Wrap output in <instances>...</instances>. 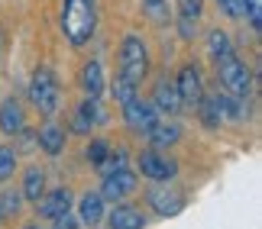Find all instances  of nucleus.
Wrapping results in <instances>:
<instances>
[{"label": "nucleus", "instance_id": "obj_8", "mask_svg": "<svg viewBox=\"0 0 262 229\" xmlns=\"http://www.w3.org/2000/svg\"><path fill=\"white\" fill-rule=\"evenodd\" d=\"M123 119H126V126L133 129V133L139 136H146L149 129H152L159 123V110L152 107V100H146V97H133V100H126L123 104Z\"/></svg>", "mask_w": 262, "mask_h": 229}, {"label": "nucleus", "instance_id": "obj_26", "mask_svg": "<svg viewBox=\"0 0 262 229\" xmlns=\"http://www.w3.org/2000/svg\"><path fill=\"white\" fill-rule=\"evenodd\" d=\"M239 13H246L253 33H259V29H262V0H239Z\"/></svg>", "mask_w": 262, "mask_h": 229}, {"label": "nucleus", "instance_id": "obj_17", "mask_svg": "<svg viewBox=\"0 0 262 229\" xmlns=\"http://www.w3.org/2000/svg\"><path fill=\"white\" fill-rule=\"evenodd\" d=\"M26 129V110L23 104L16 100V97H7L4 104H0V133L4 136H16Z\"/></svg>", "mask_w": 262, "mask_h": 229}, {"label": "nucleus", "instance_id": "obj_20", "mask_svg": "<svg viewBox=\"0 0 262 229\" xmlns=\"http://www.w3.org/2000/svg\"><path fill=\"white\" fill-rule=\"evenodd\" d=\"M104 87H107V81H104V68H100V62H88L81 68V91H84V97H104Z\"/></svg>", "mask_w": 262, "mask_h": 229}, {"label": "nucleus", "instance_id": "obj_7", "mask_svg": "<svg viewBox=\"0 0 262 229\" xmlns=\"http://www.w3.org/2000/svg\"><path fill=\"white\" fill-rule=\"evenodd\" d=\"M139 174L146 177V181H175V174H178V162L175 158H168L162 155L159 148H146L143 155H139Z\"/></svg>", "mask_w": 262, "mask_h": 229}, {"label": "nucleus", "instance_id": "obj_10", "mask_svg": "<svg viewBox=\"0 0 262 229\" xmlns=\"http://www.w3.org/2000/svg\"><path fill=\"white\" fill-rule=\"evenodd\" d=\"M175 87H178V97H181V107H198L201 97H204V78H201V68L198 65H185L175 78Z\"/></svg>", "mask_w": 262, "mask_h": 229}, {"label": "nucleus", "instance_id": "obj_2", "mask_svg": "<svg viewBox=\"0 0 262 229\" xmlns=\"http://www.w3.org/2000/svg\"><path fill=\"white\" fill-rule=\"evenodd\" d=\"M117 74L126 78V81H133L136 87L146 81V74H149V48L143 42V36H136V33L123 36L120 52H117Z\"/></svg>", "mask_w": 262, "mask_h": 229}, {"label": "nucleus", "instance_id": "obj_19", "mask_svg": "<svg viewBox=\"0 0 262 229\" xmlns=\"http://www.w3.org/2000/svg\"><path fill=\"white\" fill-rule=\"evenodd\" d=\"M19 194H23V200L36 203L39 197L46 194V171L39 165H29L26 174H23V187H19Z\"/></svg>", "mask_w": 262, "mask_h": 229}, {"label": "nucleus", "instance_id": "obj_9", "mask_svg": "<svg viewBox=\"0 0 262 229\" xmlns=\"http://www.w3.org/2000/svg\"><path fill=\"white\" fill-rule=\"evenodd\" d=\"M136 191V171H129V165L114 168V171H104V184H100V197L104 200H123Z\"/></svg>", "mask_w": 262, "mask_h": 229}, {"label": "nucleus", "instance_id": "obj_25", "mask_svg": "<svg viewBox=\"0 0 262 229\" xmlns=\"http://www.w3.org/2000/svg\"><path fill=\"white\" fill-rule=\"evenodd\" d=\"M110 148H114V145H110L107 139H91L84 155H88V162H91V165H97V168H100V165H104V158L110 155Z\"/></svg>", "mask_w": 262, "mask_h": 229}, {"label": "nucleus", "instance_id": "obj_16", "mask_svg": "<svg viewBox=\"0 0 262 229\" xmlns=\"http://www.w3.org/2000/svg\"><path fill=\"white\" fill-rule=\"evenodd\" d=\"M104 220L110 223V229H146L149 226L146 213L129 207V203H117L110 213H104Z\"/></svg>", "mask_w": 262, "mask_h": 229}, {"label": "nucleus", "instance_id": "obj_29", "mask_svg": "<svg viewBox=\"0 0 262 229\" xmlns=\"http://www.w3.org/2000/svg\"><path fill=\"white\" fill-rule=\"evenodd\" d=\"M55 223V229H81V223L75 220L72 213H65V216H58V220H52Z\"/></svg>", "mask_w": 262, "mask_h": 229}, {"label": "nucleus", "instance_id": "obj_15", "mask_svg": "<svg viewBox=\"0 0 262 229\" xmlns=\"http://www.w3.org/2000/svg\"><path fill=\"white\" fill-rule=\"evenodd\" d=\"M65 142H68V133H65V126H58L55 119H49V123H42V129L36 133V145L42 148L46 155H62L65 152Z\"/></svg>", "mask_w": 262, "mask_h": 229}, {"label": "nucleus", "instance_id": "obj_6", "mask_svg": "<svg viewBox=\"0 0 262 229\" xmlns=\"http://www.w3.org/2000/svg\"><path fill=\"white\" fill-rule=\"evenodd\" d=\"M104 123H107V110H104V104H100V97H84V100L72 110V126H68V133L88 136L94 126H104Z\"/></svg>", "mask_w": 262, "mask_h": 229}, {"label": "nucleus", "instance_id": "obj_28", "mask_svg": "<svg viewBox=\"0 0 262 229\" xmlns=\"http://www.w3.org/2000/svg\"><path fill=\"white\" fill-rule=\"evenodd\" d=\"M217 7L224 10V16H230V19L243 16V13H239V0H217Z\"/></svg>", "mask_w": 262, "mask_h": 229}, {"label": "nucleus", "instance_id": "obj_4", "mask_svg": "<svg viewBox=\"0 0 262 229\" xmlns=\"http://www.w3.org/2000/svg\"><path fill=\"white\" fill-rule=\"evenodd\" d=\"M217 81L224 84L227 94L239 97V100H249V94H253V71L246 68V62L236 52L217 62Z\"/></svg>", "mask_w": 262, "mask_h": 229}, {"label": "nucleus", "instance_id": "obj_12", "mask_svg": "<svg viewBox=\"0 0 262 229\" xmlns=\"http://www.w3.org/2000/svg\"><path fill=\"white\" fill-rule=\"evenodd\" d=\"M175 10H178V36L191 42L198 36V23H201V13H204V0H175Z\"/></svg>", "mask_w": 262, "mask_h": 229}, {"label": "nucleus", "instance_id": "obj_13", "mask_svg": "<svg viewBox=\"0 0 262 229\" xmlns=\"http://www.w3.org/2000/svg\"><path fill=\"white\" fill-rule=\"evenodd\" d=\"M152 107L165 116H175L181 110V97H178V87H175V78H159L156 87H152Z\"/></svg>", "mask_w": 262, "mask_h": 229}, {"label": "nucleus", "instance_id": "obj_24", "mask_svg": "<svg viewBox=\"0 0 262 229\" xmlns=\"http://www.w3.org/2000/svg\"><path fill=\"white\" fill-rule=\"evenodd\" d=\"M23 194L16 191V187H10V191L0 194V216H16L19 210H23Z\"/></svg>", "mask_w": 262, "mask_h": 229}, {"label": "nucleus", "instance_id": "obj_30", "mask_svg": "<svg viewBox=\"0 0 262 229\" xmlns=\"http://www.w3.org/2000/svg\"><path fill=\"white\" fill-rule=\"evenodd\" d=\"M23 229H39V226H36V223H26V226H23Z\"/></svg>", "mask_w": 262, "mask_h": 229}, {"label": "nucleus", "instance_id": "obj_23", "mask_svg": "<svg viewBox=\"0 0 262 229\" xmlns=\"http://www.w3.org/2000/svg\"><path fill=\"white\" fill-rule=\"evenodd\" d=\"M136 91H139V87L133 84V81H126V78H114V81H110V94H114V100L120 104V107H123L126 100H133V97H136Z\"/></svg>", "mask_w": 262, "mask_h": 229}, {"label": "nucleus", "instance_id": "obj_14", "mask_svg": "<svg viewBox=\"0 0 262 229\" xmlns=\"http://www.w3.org/2000/svg\"><path fill=\"white\" fill-rule=\"evenodd\" d=\"M104 213H107V200L100 197V191H84L81 200H78V223L94 229L104 223Z\"/></svg>", "mask_w": 262, "mask_h": 229}, {"label": "nucleus", "instance_id": "obj_3", "mask_svg": "<svg viewBox=\"0 0 262 229\" xmlns=\"http://www.w3.org/2000/svg\"><path fill=\"white\" fill-rule=\"evenodd\" d=\"M29 104L36 107L42 116H55L62 107V84L52 68H36L29 78Z\"/></svg>", "mask_w": 262, "mask_h": 229}, {"label": "nucleus", "instance_id": "obj_22", "mask_svg": "<svg viewBox=\"0 0 262 229\" xmlns=\"http://www.w3.org/2000/svg\"><path fill=\"white\" fill-rule=\"evenodd\" d=\"M139 4H143V13L152 19L156 26L172 23V10H168V0H139Z\"/></svg>", "mask_w": 262, "mask_h": 229}, {"label": "nucleus", "instance_id": "obj_11", "mask_svg": "<svg viewBox=\"0 0 262 229\" xmlns=\"http://www.w3.org/2000/svg\"><path fill=\"white\" fill-rule=\"evenodd\" d=\"M72 203H75V197H72L68 187H55V191H49V194H42L36 200L39 216H42V220H58V216L72 213Z\"/></svg>", "mask_w": 262, "mask_h": 229}, {"label": "nucleus", "instance_id": "obj_18", "mask_svg": "<svg viewBox=\"0 0 262 229\" xmlns=\"http://www.w3.org/2000/svg\"><path fill=\"white\" fill-rule=\"evenodd\" d=\"M146 139L152 142V148H172L181 139V126L178 123H168V119H159V123L146 133Z\"/></svg>", "mask_w": 262, "mask_h": 229}, {"label": "nucleus", "instance_id": "obj_1", "mask_svg": "<svg viewBox=\"0 0 262 229\" xmlns=\"http://www.w3.org/2000/svg\"><path fill=\"white\" fill-rule=\"evenodd\" d=\"M62 36L72 48H84L97 33V0H62Z\"/></svg>", "mask_w": 262, "mask_h": 229}, {"label": "nucleus", "instance_id": "obj_27", "mask_svg": "<svg viewBox=\"0 0 262 229\" xmlns=\"http://www.w3.org/2000/svg\"><path fill=\"white\" fill-rule=\"evenodd\" d=\"M16 171V152L13 145H0V181H10Z\"/></svg>", "mask_w": 262, "mask_h": 229}, {"label": "nucleus", "instance_id": "obj_5", "mask_svg": "<svg viewBox=\"0 0 262 229\" xmlns=\"http://www.w3.org/2000/svg\"><path fill=\"white\" fill-rule=\"evenodd\" d=\"M185 191H178V187H172V181H159L146 191V207L152 210L156 216H162V220H168V216H178L181 210H185Z\"/></svg>", "mask_w": 262, "mask_h": 229}, {"label": "nucleus", "instance_id": "obj_21", "mask_svg": "<svg viewBox=\"0 0 262 229\" xmlns=\"http://www.w3.org/2000/svg\"><path fill=\"white\" fill-rule=\"evenodd\" d=\"M236 48H233V39H230L224 29H210L207 33V55H210V62H220V58H227V55H233Z\"/></svg>", "mask_w": 262, "mask_h": 229}]
</instances>
